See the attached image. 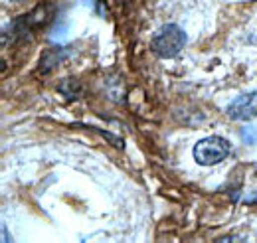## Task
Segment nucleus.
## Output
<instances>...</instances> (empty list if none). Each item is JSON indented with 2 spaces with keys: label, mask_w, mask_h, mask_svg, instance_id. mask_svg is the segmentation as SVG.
I'll return each mask as SVG.
<instances>
[{
  "label": "nucleus",
  "mask_w": 257,
  "mask_h": 243,
  "mask_svg": "<svg viewBox=\"0 0 257 243\" xmlns=\"http://www.w3.org/2000/svg\"><path fill=\"white\" fill-rule=\"evenodd\" d=\"M227 117L233 121H249L257 117V91L239 95L227 109Z\"/></svg>",
  "instance_id": "7ed1b4c3"
},
{
  "label": "nucleus",
  "mask_w": 257,
  "mask_h": 243,
  "mask_svg": "<svg viewBox=\"0 0 257 243\" xmlns=\"http://www.w3.org/2000/svg\"><path fill=\"white\" fill-rule=\"evenodd\" d=\"M239 137L245 145H257V123H247L239 129Z\"/></svg>",
  "instance_id": "20e7f679"
},
{
  "label": "nucleus",
  "mask_w": 257,
  "mask_h": 243,
  "mask_svg": "<svg viewBox=\"0 0 257 243\" xmlns=\"http://www.w3.org/2000/svg\"><path fill=\"white\" fill-rule=\"evenodd\" d=\"M186 44V34L176 24H166L153 36L151 50L157 58H174Z\"/></svg>",
  "instance_id": "f257e3e1"
},
{
  "label": "nucleus",
  "mask_w": 257,
  "mask_h": 243,
  "mask_svg": "<svg viewBox=\"0 0 257 243\" xmlns=\"http://www.w3.org/2000/svg\"><path fill=\"white\" fill-rule=\"evenodd\" d=\"M231 151V145L222 139V137H208L202 139L194 145V160L200 166H214L218 162H222L224 158H227V154Z\"/></svg>",
  "instance_id": "f03ea898"
}]
</instances>
